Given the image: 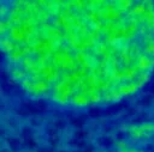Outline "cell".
<instances>
[{
  "instance_id": "obj_1",
  "label": "cell",
  "mask_w": 154,
  "mask_h": 152,
  "mask_svg": "<svg viewBox=\"0 0 154 152\" xmlns=\"http://www.w3.org/2000/svg\"><path fill=\"white\" fill-rule=\"evenodd\" d=\"M0 50L34 97L117 103L154 72V0H0Z\"/></svg>"
}]
</instances>
